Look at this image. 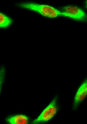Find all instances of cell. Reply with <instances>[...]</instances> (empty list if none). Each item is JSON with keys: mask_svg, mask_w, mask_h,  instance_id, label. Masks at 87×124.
I'll return each instance as SVG.
<instances>
[{"mask_svg": "<svg viewBox=\"0 0 87 124\" xmlns=\"http://www.w3.org/2000/svg\"><path fill=\"white\" fill-rule=\"evenodd\" d=\"M62 11L65 14L71 16L73 19L79 21H85L87 15L81 8L75 6H66L62 8Z\"/></svg>", "mask_w": 87, "mask_h": 124, "instance_id": "cell-3", "label": "cell"}, {"mask_svg": "<svg viewBox=\"0 0 87 124\" xmlns=\"http://www.w3.org/2000/svg\"><path fill=\"white\" fill-rule=\"evenodd\" d=\"M8 123L11 124H26L29 122V118L23 115H17L9 116L6 119Z\"/></svg>", "mask_w": 87, "mask_h": 124, "instance_id": "cell-5", "label": "cell"}, {"mask_svg": "<svg viewBox=\"0 0 87 124\" xmlns=\"http://www.w3.org/2000/svg\"><path fill=\"white\" fill-rule=\"evenodd\" d=\"M87 94V80H85L76 93L74 102V108H76L80 103L86 98Z\"/></svg>", "mask_w": 87, "mask_h": 124, "instance_id": "cell-4", "label": "cell"}, {"mask_svg": "<svg viewBox=\"0 0 87 124\" xmlns=\"http://www.w3.org/2000/svg\"><path fill=\"white\" fill-rule=\"evenodd\" d=\"M57 111V97H55L38 118L33 121L32 123L39 124L48 122L54 117Z\"/></svg>", "mask_w": 87, "mask_h": 124, "instance_id": "cell-2", "label": "cell"}, {"mask_svg": "<svg viewBox=\"0 0 87 124\" xmlns=\"http://www.w3.org/2000/svg\"><path fill=\"white\" fill-rule=\"evenodd\" d=\"M19 8L36 12L48 18H56L60 16L73 19L71 16L64 13L52 6L45 4H40L32 2H24L18 4Z\"/></svg>", "mask_w": 87, "mask_h": 124, "instance_id": "cell-1", "label": "cell"}, {"mask_svg": "<svg viewBox=\"0 0 87 124\" xmlns=\"http://www.w3.org/2000/svg\"><path fill=\"white\" fill-rule=\"evenodd\" d=\"M13 23L11 18L5 14L0 12V28H7L9 27Z\"/></svg>", "mask_w": 87, "mask_h": 124, "instance_id": "cell-6", "label": "cell"}, {"mask_svg": "<svg viewBox=\"0 0 87 124\" xmlns=\"http://www.w3.org/2000/svg\"><path fill=\"white\" fill-rule=\"evenodd\" d=\"M6 75V69L4 66L0 67V94Z\"/></svg>", "mask_w": 87, "mask_h": 124, "instance_id": "cell-7", "label": "cell"}]
</instances>
